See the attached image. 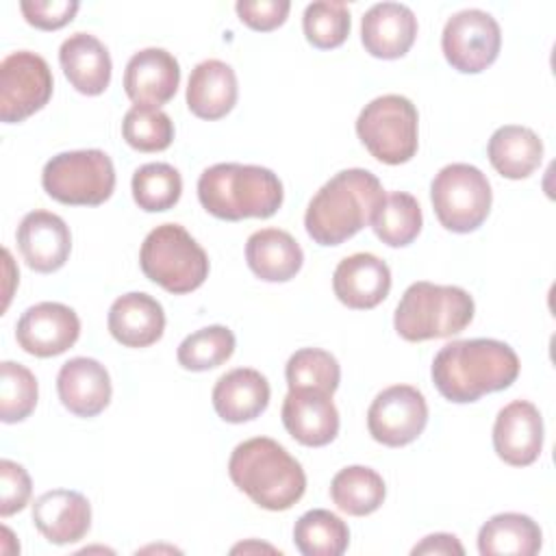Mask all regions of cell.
I'll list each match as a JSON object with an SVG mask.
<instances>
[{
  "label": "cell",
  "instance_id": "obj_1",
  "mask_svg": "<svg viewBox=\"0 0 556 556\" xmlns=\"http://www.w3.org/2000/svg\"><path fill=\"white\" fill-rule=\"evenodd\" d=\"M430 374L445 400L469 404L508 389L519 376V356L497 339H460L437 352Z\"/></svg>",
  "mask_w": 556,
  "mask_h": 556
},
{
  "label": "cell",
  "instance_id": "obj_2",
  "mask_svg": "<svg viewBox=\"0 0 556 556\" xmlns=\"http://www.w3.org/2000/svg\"><path fill=\"white\" fill-rule=\"evenodd\" d=\"M384 200L380 180L361 167L334 174L308 202L304 226L319 245H339L371 219Z\"/></svg>",
  "mask_w": 556,
  "mask_h": 556
},
{
  "label": "cell",
  "instance_id": "obj_3",
  "mask_svg": "<svg viewBox=\"0 0 556 556\" xmlns=\"http://www.w3.org/2000/svg\"><path fill=\"white\" fill-rule=\"evenodd\" d=\"M228 476L256 506L274 513L289 510L306 491L302 465L269 437L239 443L230 454Z\"/></svg>",
  "mask_w": 556,
  "mask_h": 556
},
{
  "label": "cell",
  "instance_id": "obj_4",
  "mask_svg": "<svg viewBox=\"0 0 556 556\" xmlns=\"http://www.w3.org/2000/svg\"><path fill=\"white\" fill-rule=\"evenodd\" d=\"M280 178L261 165L217 163L198 178V200L217 219L271 217L282 204Z\"/></svg>",
  "mask_w": 556,
  "mask_h": 556
},
{
  "label": "cell",
  "instance_id": "obj_5",
  "mask_svg": "<svg viewBox=\"0 0 556 556\" xmlns=\"http://www.w3.org/2000/svg\"><path fill=\"white\" fill-rule=\"evenodd\" d=\"M473 298L454 285L413 282L393 315L397 334L406 341L445 339L463 332L473 319Z\"/></svg>",
  "mask_w": 556,
  "mask_h": 556
},
{
  "label": "cell",
  "instance_id": "obj_6",
  "mask_svg": "<svg viewBox=\"0 0 556 556\" xmlns=\"http://www.w3.org/2000/svg\"><path fill=\"white\" fill-rule=\"evenodd\" d=\"M139 265L146 278L176 295L195 291L208 276L206 252L180 224L150 230L139 250Z\"/></svg>",
  "mask_w": 556,
  "mask_h": 556
},
{
  "label": "cell",
  "instance_id": "obj_7",
  "mask_svg": "<svg viewBox=\"0 0 556 556\" xmlns=\"http://www.w3.org/2000/svg\"><path fill=\"white\" fill-rule=\"evenodd\" d=\"M46 193L70 206H98L115 189V167L102 150H72L52 156L41 172Z\"/></svg>",
  "mask_w": 556,
  "mask_h": 556
},
{
  "label": "cell",
  "instance_id": "obj_8",
  "mask_svg": "<svg viewBox=\"0 0 556 556\" xmlns=\"http://www.w3.org/2000/svg\"><path fill=\"white\" fill-rule=\"evenodd\" d=\"M417 109L408 98L387 93L363 106L356 119V135L374 159L400 165L417 152Z\"/></svg>",
  "mask_w": 556,
  "mask_h": 556
},
{
  "label": "cell",
  "instance_id": "obj_9",
  "mask_svg": "<svg viewBox=\"0 0 556 556\" xmlns=\"http://www.w3.org/2000/svg\"><path fill=\"white\" fill-rule=\"evenodd\" d=\"M434 215L452 232H471L482 226L491 211V185L469 163H452L439 169L430 185Z\"/></svg>",
  "mask_w": 556,
  "mask_h": 556
},
{
  "label": "cell",
  "instance_id": "obj_10",
  "mask_svg": "<svg viewBox=\"0 0 556 556\" xmlns=\"http://www.w3.org/2000/svg\"><path fill=\"white\" fill-rule=\"evenodd\" d=\"M52 72L43 56L17 50L0 63V119L17 124L41 111L52 96Z\"/></svg>",
  "mask_w": 556,
  "mask_h": 556
},
{
  "label": "cell",
  "instance_id": "obj_11",
  "mask_svg": "<svg viewBox=\"0 0 556 556\" xmlns=\"http://www.w3.org/2000/svg\"><path fill=\"white\" fill-rule=\"evenodd\" d=\"M500 46V24L482 9H463L443 26L441 48L445 61L463 74H478L486 70L497 59Z\"/></svg>",
  "mask_w": 556,
  "mask_h": 556
},
{
  "label": "cell",
  "instance_id": "obj_12",
  "mask_svg": "<svg viewBox=\"0 0 556 556\" xmlns=\"http://www.w3.org/2000/svg\"><path fill=\"white\" fill-rule=\"evenodd\" d=\"M426 424V397L410 384H393L382 389L367 410V428L371 439L387 447L413 443L424 432Z\"/></svg>",
  "mask_w": 556,
  "mask_h": 556
},
{
  "label": "cell",
  "instance_id": "obj_13",
  "mask_svg": "<svg viewBox=\"0 0 556 556\" xmlns=\"http://www.w3.org/2000/svg\"><path fill=\"white\" fill-rule=\"evenodd\" d=\"M80 334V319L74 308L61 302L28 306L15 328L20 348L33 356L48 358L67 352Z\"/></svg>",
  "mask_w": 556,
  "mask_h": 556
},
{
  "label": "cell",
  "instance_id": "obj_14",
  "mask_svg": "<svg viewBox=\"0 0 556 556\" xmlns=\"http://www.w3.org/2000/svg\"><path fill=\"white\" fill-rule=\"evenodd\" d=\"M495 454L513 467L532 465L543 450V417L528 400L506 404L493 424Z\"/></svg>",
  "mask_w": 556,
  "mask_h": 556
},
{
  "label": "cell",
  "instance_id": "obj_15",
  "mask_svg": "<svg viewBox=\"0 0 556 556\" xmlns=\"http://www.w3.org/2000/svg\"><path fill=\"white\" fill-rule=\"evenodd\" d=\"M180 65L163 48H143L130 56L124 70V91L139 106H161L176 96Z\"/></svg>",
  "mask_w": 556,
  "mask_h": 556
},
{
  "label": "cell",
  "instance_id": "obj_16",
  "mask_svg": "<svg viewBox=\"0 0 556 556\" xmlns=\"http://www.w3.org/2000/svg\"><path fill=\"white\" fill-rule=\"evenodd\" d=\"M282 424L298 443L321 447L339 434V410L330 393L289 389L282 402Z\"/></svg>",
  "mask_w": 556,
  "mask_h": 556
},
{
  "label": "cell",
  "instance_id": "obj_17",
  "mask_svg": "<svg viewBox=\"0 0 556 556\" xmlns=\"http://www.w3.org/2000/svg\"><path fill=\"white\" fill-rule=\"evenodd\" d=\"M17 248L26 265L39 274L61 269L72 250L67 224L50 211H30L17 226Z\"/></svg>",
  "mask_w": 556,
  "mask_h": 556
},
{
  "label": "cell",
  "instance_id": "obj_18",
  "mask_svg": "<svg viewBox=\"0 0 556 556\" xmlns=\"http://www.w3.org/2000/svg\"><path fill=\"white\" fill-rule=\"evenodd\" d=\"M332 289L337 300L348 308H374L389 295V265L369 252H356L352 256H345L332 274Z\"/></svg>",
  "mask_w": 556,
  "mask_h": 556
},
{
  "label": "cell",
  "instance_id": "obj_19",
  "mask_svg": "<svg viewBox=\"0 0 556 556\" xmlns=\"http://www.w3.org/2000/svg\"><path fill=\"white\" fill-rule=\"evenodd\" d=\"M56 391L61 404L76 417L100 415L109 406L113 393L106 367L87 356H76L61 365Z\"/></svg>",
  "mask_w": 556,
  "mask_h": 556
},
{
  "label": "cell",
  "instance_id": "obj_20",
  "mask_svg": "<svg viewBox=\"0 0 556 556\" xmlns=\"http://www.w3.org/2000/svg\"><path fill=\"white\" fill-rule=\"evenodd\" d=\"M33 523L54 545L76 543L91 528V504L72 489L46 491L33 504Z\"/></svg>",
  "mask_w": 556,
  "mask_h": 556
},
{
  "label": "cell",
  "instance_id": "obj_21",
  "mask_svg": "<svg viewBox=\"0 0 556 556\" xmlns=\"http://www.w3.org/2000/svg\"><path fill=\"white\" fill-rule=\"evenodd\" d=\"M417 37L415 13L400 2H378L361 20V41L376 59L404 56Z\"/></svg>",
  "mask_w": 556,
  "mask_h": 556
},
{
  "label": "cell",
  "instance_id": "obj_22",
  "mask_svg": "<svg viewBox=\"0 0 556 556\" xmlns=\"http://www.w3.org/2000/svg\"><path fill=\"white\" fill-rule=\"evenodd\" d=\"M106 324L117 343L126 348H148L163 337L165 311L152 295L132 291L111 304Z\"/></svg>",
  "mask_w": 556,
  "mask_h": 556
},
{
  "label": "cell",
  "instance_id": "obj_23",
  "mask_svg": "<svg viewBox=\"0 0 556 556\" xmlns=\"http://www.w3.org/2000/svg\"><path fill=\"white\" fill-rule=\"evenodd\" d=\"M59 63L78 93L100 96L111 83V54L106 46L89 33L70 35L59 48Z\"/></svg>",
  "mask_w": 556,
  "mask_h": 556
},
{
  "label": "cell",
  "instance_id": "obj_24",
  "mask_svg": "<svg viewBox=\"0 0 556 556\" xmlns=\"http://www.w3.org/2000/svg\"><path fill=\"white\" fill-rule=\"evenodd\" d=\"M267 378L250 367H237L219 376L213 387V408L228 424L256 419L269 404Z\"/></svg>",
  "mask_w": 556,
  "mask_h": 556
},
{
  "label": "cell",
  "instance_id": "obj_25",
  "mask_svg": "<svg viewBox=\"0 0 556 556\" xmlns=\"http://www.w3.org/2000/svg\"><path fill=\"white\" fill-rule=\"evenodd\" d=\"M239 85L235 70L219 61L206 59L191 70L187 85V106L200 119H219L237 104Z\"/></svg>",
  "mask_w": 556,
  "mask_h": 556
},
{
  "label": "cell",
  "instance_id": "obj_26",
  "mask_svg": "<svg viewBox=\"0 0 556 556\" xmlns=\"http://www.w3.org/2000/svg\"><path fill=\"white\" fill-rule=\"evenodd\" d=\"M245 261L261 280L287 282L302 269L304 252L287 230L263 228L248 237Z\"/></svg>",
  "mask_w": 556,
  "mask_h": 556
},
{
  "label": "cell",
  "instance_id": "obj_27",
  "mask_svg": "<svg viewBox=\"0 0 556 556\" xmlns=\"http://www.w3.org/2000/svg\"><path fill=\"white\" fill-rule=\"evenodd\" d=\"M493 169L510 180L528 178L543 161V141L539 135L519 124L500 126L486 146Z\"/></svg>",
  "mask_w": 556,
  "mask_h": 556
},
{
  "label": "cell",
  "instance_id": "obj_28",
  "mask_svg": "<svg viewBox=\"0 0 556 556\" xmlns=\"http://www.w3.org/2000/svg\"><path fill=\"white\" fill-rule=\"evenodd\" d=\"M541 543L539 523L521 513L493 515L478 532V552L482 556H534Z\"/></svg>",
  "mask_w": 556,
  "mask_h": 556
},
{
  "label": "cell",
  "instance_id": "obj_29",
  "mask_svg": "<svg viewBox=\"0 0 556 556\" xmlns=\"http://www.w3.org/2000/svg\"><path fill=\"white\" fill-rule=\"evenodd\" d=\"M387 495L382 476L365 465H350L334 473L330 482V497L334 506L352 517L376 513Z\"/></svg>",
  "mask_w": 556,
  "mask_h": 556
},
{
  "label": "cell",
  "instance_id": "obj_30",
  "mask_svg": "<svg viewBox=\"0 0 556 556\" xmlns=\"http://www.w3.org/2000/svg\"><path fill=\"white\" fill-rule=\"evenodd\" d=\"M293 543L304 556H341L348 549L350 530L334 513L313 508L295 521Z\"/></svg>",
  "mask_w": 556,
  "mask_h": 556
},
{
  "label": "cell",
  "instance_id": "obj_31",
  "mask_svg": "<svg viewBox=\"0 0 556 556\" xmlns=\"http://www.w3.org/2000/svg\"><path fill=\"white\" fill-rule=\"evenodd\" d=\"M421 206L415 195L406 191L384 193V200L371 219L376 237L391 248H404L413 243L421 230Z\"/></svg>",
  "mask_w": 556,
  "mask_h": 556
},
{
  "label": "cell",
  "instance_id": "obj_32",
  "mask_svg": "<svg viewBox=\"0 0 556 556\" xmlns=\"http://www.w3.org/2000/svg\"><path fill=\"white\" fill-rule=\"evenodd\" d=\"M132 198L148 213L169 211L182 193V178L169 163H146L132 174Z\"/></svg>",
  "mask_w": 556,
  "mask_h": 556
},
{
  "label": "cell",
  "instance_id": "obj_33",
  "mask_svg": "<svg viewBox=\"0 0 556 556\" xmlns=\"http://www.w3.org/2000/svg\"><path fill=\"white\" fill-rule=\"evenodd\" d=\"M235 352V334L226 326H206L182 339L178 363L189 371H208L224 365Z\"/></svg>",
  "mask_w": 556,
  "mask_h": 556
},
{
  "label": "cell",
  "instance_id": "obj_34",
  "mask_svg": "<svg viewBox=\"0 0 556 556\" xmlns=\"http://www.w3.org/2000/svg\"><path fill=\"white\" fill-rule=\"evenodd\" d=\"M285 376L289 389H317L332 395L341 380V367L330 352L302 348L289 356Z\"/></svg>",
  "mask_w": 556,
  "mask_h": 556
},
{
  "label": "cell",
  "instance_id": "obj_35",
  "mask_svg": "<svg viewBox=\"0 0 556 556\" xmlns=\"http://www.w3.org/2000/svg\"><path fill=\"white\" fill-rule=\"evenodd\" d=\"M122 137L139 152H161L174 141V122L156 106L135 104L122 119Z\"/></svg>",
  "mask_w": 556,
  "mask_h": 556
},
{
  "label": "cell",
  "instance_id": "obj_36",
  "mask_svg": "<svg viewBox=\"0 0 556 556\" xmlns=\"http://www.w3.org/2000/svg\"><path fill=\"white\" fill-rule=\"evenodd\" d=\"M306 41L319 50L339 48L350 35V9L341 0H317L304 9Z\"/></svg>",
  "mask_w": 556,
  "mask_h": 556
},
{
  "label": "cell",
  "instance_id": "obj_37",
  "mask_svg": "<svg viewBox=\"0 0 556 556\" xmlns=\"http://www.w3.org/2000/svg\"><path fill=\"white\" fill-rule=\"evenodd\" d=\"M35 374L13 361L0 363V419L4 424L24 421L37 406Z\"/></svg>",
  "mask_w": 556,
  "mask_h": 556
},
{
  "label": "cell",
  "instance_id": "obj_38",
  "mask_svg": "<svg viewBox=\"0 0 556 556\" xmlns=\"http://www.w3.org/2000/svg\"><path fill=\"white\" fill-rule=\"evenodd\" d=\"M33 493L30 476L22 465L15 460L2 458L0 460V515L9 517L13 513H20Z\"/></svg>",
  "mask_w": 556,
  "mask_h": 556
},
{
  "label": "cell",
  "instance_id": "obj_39",
  "mask_svg": "<svg viewBox=\"0 0 556 556\" xmlns=\"http://www.w3.org/2000/svg\"><path fill=\"white\" fill-rule=\"evenodd\" d=\"M24 20L39 30H56L70 24L80 9L76 0H22Z\"/></svg>",
  "mask_w": 556,
  "mask_h": 556
},
{
  "label": "cell",
  "instance_id": "obj_40",
  "mask_svg": "<svg viewBox=\"0 0 556 556\" xmlns=\"http://www.w3.org/2000/svg\"><path fill=\"white\" fill-rule=\"evenodd\" d=\"M289 0H239L235 4L239 20L261 33L282 26L289 15Z\"/></svg>",
  "mask_w": 556,
  "mask_h": 556
},
{
  "label": "cell",
  "instance_id": "obj_41",
  "mask_svg": "<svg viewBox=\"0 0 556 556\" xmlns=\"http://www.w3.org/2000/svg\"><path fill=\"white\" fill-rule=\"evenodd\" d=\"M413 554H465L463 545L458 543V539L454 534H445V532H437L426 536L421 543H417L413 547Z\"/></svg>",
  "mask_w": 556,
  "mask_h": 556
}]
</instances>
